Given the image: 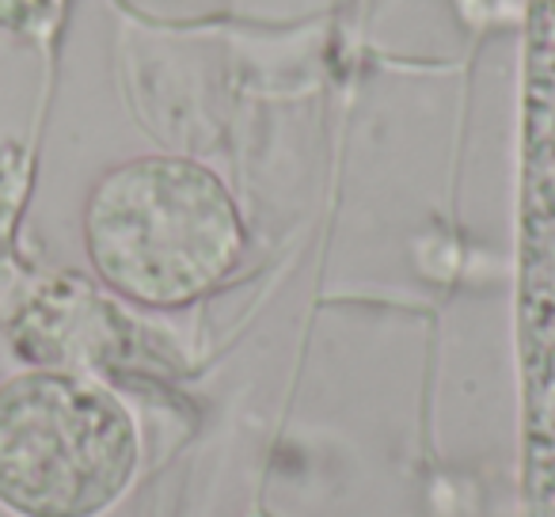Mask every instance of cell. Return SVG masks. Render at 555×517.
<instances>
[{
  "label": "cell",
  "mask_w": 555,
  "mask_h": 517,
  "mask_svg": "<svg viewBox=\"0 0 555 517\" xmlns=\"http://www.w3.org/2000/svg\"><path fill=\"white\" fill-rule=\"evenodd\" d=\"M85 240L111 289L149 309H183L236 271L247 229L232 191L206 164L141 156L95 183Z\"/></svg>",
  "instance_id": "obj_1"
},
{
  "label": "cell",
  "mask_w": 555,
  "mask_h": 517,
  "mask_svg": "<svg viewBox=\"0 0 555 517\" xmlns=\"http://www.w3.org/2000/svg\"><path fill=\"white\" fill-rule=\"evenodd\" d=\"M138 471V426L118 396L69 373L0 388V502L24 517H100Z\"/></svg>",
  "instance_id": "obj_2"
}]
</instances>
